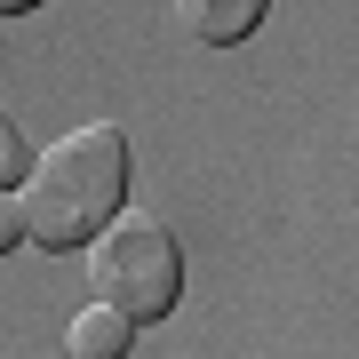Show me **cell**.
I'll return each mask as SVG.
<instances>
[{
  "label": "cell",
  "instance_id": "1",
  "mask_svg": "<svg viewBox=\"0 0 359 359\" xmlns=\"http://www.w3.org/2000/svg\"><path fill=\"white\" fill-rule=\"evenodd\" d=\"M16 224L40 256H72L88 248L104 224L120 216V192H128V136L112 120H88V128L56 136L40 160H25L16 176Z\"/></svg>",
  "mask_w": 359,
  "mask_h": 359
},
{
  "label": "cell",
  "instance_id": "2",
  "mask_svg": "<svg viewBox=\"0 0 359 359\" xmlns=\"http://www.w3.org/2000/svg\"><path fill=\"white\" fill-rule=\"evenodd\" d=\"M88 287L96 304H112L120 320H168L184 295V248L160 216H112L88 248Z\"/></svg>",
  "mask_w": 359,
  "mask_h": 359
},
{
  "label": "cell",
  "instance_id": "3",
  "mask_svg": "<svg viewBox=\"0 0 359 359\" xmlns=\"http://www.w3.org/2000/svg\"><path fill=\"white\" fill-rule=\"evenodd\" d=\"M264 8L271 0H176V25L192 40H208V48H231V40H248L264 25Z\"/></svg>",
  "mask_w": 359,
  "mask_h": 359
},
{
  "label": "cell",
  "instance_id": "4",
  "mask_svg": "<svg viewBox=\"0 0 359 359\" xmlns=\"http://www.w3.org/2000/svg\"><path fill=\"white\" fill-rule=\"evenodd\" d=\"M65 351L72 359H128L136 351V320H120L112 304H80L65 320Z\"/></svg>",
  "mask_w": 359,
  "mask_h": 359
},
{
  "label": "cell",
  "instance_id": "5",
  "mask_svg": "<svg viewBox=\"0 0 359 359\" xmlns=\"http://www.w3.org/2000/svg\"><path fill=\"white\" fill-rule=\"evenodd\" d=\"M16 176H25V128L8 120V104H0V192H16Z\"/></svg>",
  "mask_w": 359,
  "mask_h": 359
},
{
  "label": "cell",
  "instance_id": "6",
  "mask_svg": "<svg viewBox=\"0 0 359 359\" xmlns=\"http://www.w3.org/2000/svg\"><path fill=\"white\" fill-rule=\"evenodd\" d=\"M16 240H25V224H16V200H8V192H0V256H8V248H16Z\"/></svg>",
  "mask_w": 359,
  "mask_h": 359
},
{
  "label": "cell",
  "instance_id": "7",
  "mask_svg": "<svg viewBox=\"0 0 359 359\" xmlns=\"http://www.w3.org/2000/svg\"><path fill=\"white\" fill-rule=\"evenodd\" d=\"M25 8H40V0H0V16H25Z\"/></svg>",
  "mask_w": 359,
  "mask_h": 359
}]
</instances>
